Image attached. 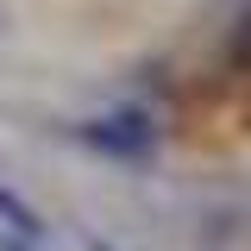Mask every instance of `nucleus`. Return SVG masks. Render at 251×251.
<instances>
[{
  "label": "nucleus",
  "instance_id": "nucleus-1",
  "mask_svg": "<svg viewBox=\"0 0 251 251\" xmlns=\"http://www.w3.org/2000/svg\"><path fill=\"white\" fill-rule=\"evenodd\" d=\"M75 138L100 157H120V163H145L157 151V126L138 113V107H120V113H107V120H88L75 126Z\"/></svg>",
  "mask_w": 251,
  "mask_h": 251
},
{
  "label": "nucleus",
  "instance_id": "nucleus-2",
  "mask_svg": "<svg viewBox=\"0 0 251 251\" xmlns=\"http://www.w3.org/2000/svg\"><path fill=\"white\" fill-rule=\"evenodd\" d=\"M232 57H239V63H245V69H251V19H245V25H239V31H232Z\"/></svg>",
  "mask_w": 251,
  "mask_h": 251
},
{
  "label": "nucleus",
  "instance_id": "nucleus-3",
  "mask_svg": "<svg viewBox=\"0 0 251 251\" xmlns=\"http://www.w3.org/2000/svg\"><path fill=\"white\" fill-rule=\"evenodd\" d=\"M0 251H31V245H25V239H0Z\"/></svg>",
  "mask_w": 251,
  "mask_h": 251
},
{
  "label": "nucleus",
  "instance_id": "nucleus-4",
  "mask_svg": "<svg viewBox=\"0 0 251 251\" xmlns=\"http://www.w3.org/2000/svg\"><path fill=\"white\" fill-rule=\"evenodd\" d=\"M88 251H113V245H107V239H94V245H88Z\"/></svg>",
  "mask_w": 251,
  "mask_h": 251
}]
</instances>
